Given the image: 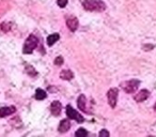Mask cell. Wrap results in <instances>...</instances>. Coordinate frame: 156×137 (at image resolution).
Segmentation results:
<instances>
[{
	"mask_svg": "<svg viewBox=\"0 0 156 137\" xmlns=\"http://www.w3.org/2000/svg\"><path fill=\"white\" fill-rule=\"evenodd\" d=\"M87 134H88V132L83 128H79V130L75 133V135H76V136H78V137H85V136H87Z\"/></svg>",
	"mask_w": 156,
	"mask_h": 137,
	"instance_id": "obj_16",
	"label": "cell"
},
{
	"mask_svg": "<svg viewBox=\"0 0 156 137\" xmlns=\"http://www.w3.org/2000/svg\"><path fill=\"white\" fill-rule=\"evenodd\" d=\"M98 135H100L101 137H108L110 134H109L108 131H106V130H102L100 133H98Z\"/></svg>",
	"mask_w": 156,
	"mask_h": 137,
	"instance_id": "obj_19",
	"label": "cell"
},
{
	"mask_svg": "<svg viewBox=\"0 0 156 137\" xmlns=\"http://www.w3.org/2000/svg\"><path fill=\"white\" fill-rule=\"evenodd\" d=\"M66 116L69 118V119H73V120H76L78 123H83V117L80 115V114L76 111L71 105H67L66 106Z\"/></svg>",
	"mask_w": 156,
	"mask_h": 137,
	"instance_id": "obj_5",
	"label": "cell"
},
{
	"mask_svg": "<svg viewBox=\"0 0 156 137\" xmlns=\"http://www.w3.org/2000/svg\"><path fill=\"white\" fill-rule=\"evenodd\" d=\"M59 39H60V34H59V33H52V34L48 35L47 37V45L52 46Z\"/></svg>",
	"mask_w": 156,
	"mask_h": 137,
	"instance_id": "obj_13",
	"label": "cell"
},
{
	"mask_svg": "<svg viewBox=\"0 0 156 137\" xmlns=\"http://www.w3.org/2000/svg\"><path fill=\"white\" fill-rule=\"evenodd\" d=\"M69 128H71V122H69V120L63 119V120H61L60 124H59L58 131L60 133H65L69 130Z\"/></svg>",
	"mask_w": 156,
	"mask_h": 137,
	"instance_id": "obj_10",
	"label": "cell"
},
{
	"mask_svg": "<svg viewBox=\"0 0 156 137\" xmlns=\"http://www.w3.org/2000/svg\"><path fill=\"white\" fill-rule=\"evenodd\" d=\"M63 57H61V56H59V57H57L56 59H55V64L56 65H62L63 64Z\"/></svg>",
	"mask_w": 156,
	"mask_h": 137,
	"instance_id": "obj_17",
	"label": "cell"
},
{
	"mask_svg": "<svg viewBox=\"0 0 156 137\" xmlns=\"http://www.w3.org/2000/svg\"><path fill=\"white\" fill-rule=\"evenodd\" d=\"M81 5L86 11L89 12H103L107 8L103 0H81Z\"/></svg>",
	"mask_w": 156,
	"mask_h": 137,
	"instance_id": "obj_1",
	"label": "cell"
},
{
	"mask_svg": "<svg viewBox=\"0 0 156 137\" xmlns=\"http://www.w3.org/2000/svg\"><path fill=\"white\" fill-rule=\"evenodd\" d=\"M60 77L63 81H71V79H73L74 74L71 70H63L62 72L60 73Z\"/></svg>",
	"mask_w": 156,
	"mask_h": 137,
	"instance_id": "obj_12",
	"label": "cell"
},
{
	"mask_svg": "<svg viewBox=\"0 0 156 137\" xmlns=\"http://www.w3.org/2000/svg\"><path fill=\"white\" fill-rule=\"evenodd\" d=\"M118 96H119V89L118 88H111L107 92V99H108V104L110 107L115 108L117 106L118 102Z\"/></svg>",
	"mask_w": 156,
	"mask_h": 137,
	"instance_id": "obj_4",
	"label": "cell"
},
{
	"mask_svg": "<svg viewBox=\"0 0 156 137\" xmlns=\"http://www.w3.org/2000/svg\"><path fill=\"white\" fill-rule=\"evenodd\" d=\"M37 45H39V39L35 35L30 34L26 39V41H25L24 47H23V52L27 55L31 54L37 47Z\"/></svg>",
	"mask_w": 156,
	"mask_h": 137,
	"instance_id": "obj_2",
	"label": "cell"
},
{
	"mask_svg": "<svg viewBox=\"0 0 156 137\" xmlns=\"http://www.w3.org/2000/svg\"><path fill=\"white\" fill-rule=\"evenodd\" d=\"M86 102H87V100H86V96H83V94H80V96H78L77 106H78V108L80 109V110L87 111V109H86Z\"/></svg>",
	"mask_w": 156,
	"mask_h": 137,
	"instance_id": "obj_11",
	"label": "cell"
},
{
	"mask_svg": "<svg viewBox=\"0 0 156 137\" xmlns=\"http://www.w3.org/2000/svg\"><path fill=\"white\" fill-rule=\"evenodd\" d=\"M16 111V108L14 106H9V107H1L0 108V117L5 118L8 116H11L12 114H14Z\"/></svg>",
	"mask_w": 156,
	"mask_h": 137,
	"instance_id": "obj_9",
	"label": "cell"
},
{
	"mask_svg": "<svg viewBox=\"0 0 156 137\" xmlns=\"http://www.w3.org/2000/svg\"><path fill=\"white\" fill-rule=\"evenodd\" d=\"M57 5L60 8H65L67 5V0H57Z\"/></svg>",
	"mask_w": 156,
	"mask_h": 137,
	"instance_id": "obj_18",
	"label": "cell"
},
{
	"mask_svg": "<svg viewBox=\"0 0 156 137\" xmlns=\"http://www.w3.org/2000/svg\"><path fill=\"white\" fill-rule=\"evenodd\" d=\"M154 110L156 111V103H155V105H154Z\"/></svg>",
	"mask_w": 156,
	"mask_h": 137,
	"instance_id": "obj_20",
	"label": "cell"
},
{
	"mask_svg": "<svg viewBox=\"0 0 156 137\" xmlns=\"http://www.w3.org/2000/svg\"><path fill=\"white\" fill-rule=\"evenodd\" d=\"M139 85H140V81H138V79H130V81H126L121 83L120 86L123 89V91L126 92V93H134L139 88Z\"/></svg>",
	"mask_w": 156,
	"mask_h": 137,
	"instance_id": "obj_3",
	"label": "cell"
},
{
	"mask_svg": "<svg viewBox=\"0 0 156 137\" xmlns=\"http://www.w3.org/2000/svg\"><path fill=\"white\" fill-rule=\"evenodd\" d=\"M34 98L37 99V100L41 101V100H44V99L47 98V93H46L45 90L43 89H37V91H35V94H34Z\"/></svg>",
	"mask_w": 156,
	"mask_h": 137,
	"instance_id": "obj_14",
	"label": "cell"
},
{
	"mask_svg": "<svg viewBox=\"0 0 156 137\" xmlns=\"http://www.w3.org/2000/svg\"><path fill=\"white\" fill-rule=\"evenodd\" d=\"M26 72H27V74H29L30 76H35V75L37 74V71L34 70V67H32L31 65H28V67H26Z\"/></svg>",
	"mask_w": 156,
	"mask_h": 137,
	"instance_id": "obj_15",
	"label": "cell"
},
{
	"mask_svg": "<svg viewBox=\"0 0 156 137\" xmlns=\"http://www.w3.org/2000/svg\"><path fill=\"white\" fill-rule=\"evenodd\" d=\"M61 109H62V105L59 101H54L50 105V111L54 116H59L61 114Z\"/></svg>",
	"mask_w": 156,
	"mask_h": 137,
	"instance_id": "obj_8",
	"label": "cell"
},
{
	"mask_svg": "<svg viewBox=\"0 0 156 137\" xmlns=\"http://www.w3.org/2000/svg\"><path fill=\"white\" fill-rule=\"evenodd\" d=\"M78 25H79V22H78L77 17L75 16H67L66 17V26L72 32L77 30Z\"/></svg>",
	"mask_w": 156,
	"mask_h": 137,
	"instance_id": "obj_6",
	"label": "cell"
},
{
	"mask_svg": "<svg viewBox=\"0 0 156 137\" xmlns=\"http://www.w3.org/2000/svg\"><path fill=\"white\" fill-rule=\"evenodd\" d=\"M150 96V91L147 89H142L140 90L139 92H137L134 96V100L138 103H141V102H144L147 98Z\"/></svg>",
	"mask_w": 156,
	"mask_h": 137,
	"instance_id": "obj_7",
	"label": "cell"
}]
</instances>
